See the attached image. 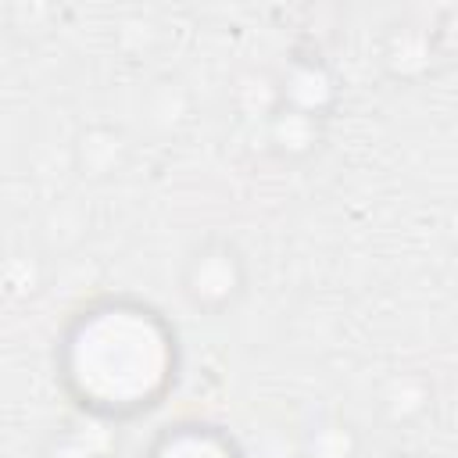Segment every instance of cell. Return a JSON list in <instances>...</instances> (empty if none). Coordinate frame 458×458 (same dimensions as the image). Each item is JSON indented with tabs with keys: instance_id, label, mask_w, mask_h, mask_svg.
I'll return each mask as SVG.
<instances>
[{
	"instance_id": "3957f363",
	"label": "cell",
	"mask_w": 458,
	"mask_h": 458,
	"mask_svg": "<svg viewBox=\"0 0 458 458\" xmlns=\"http://www.w3.org/2000/svg\"><path fill=\"white\" fill-rule=\"evenodd\" d=\"M147 458H243L240 444L208 422H179L154 437Z\"/></svg>"
},
{
	"instance_id": "7a4b0ae2",
	"label": "cell",
	"mask_w": 458,
	"mask_h": 458,
	"mask_svg": "<svg viewBox=\"0 0 458 458\" xmlns=\"http://www.w3.org/2000/svg\"><path fill=\"white\" fill-rule=\"evenodd\" d=\"M182 290L193 308L222 315L247 290V261L233 240L211 236L190 250L182 265Z\"/></svg>"
},
{
	"instance_id": "5b68a950",
	"label": "cell",
	"mask_w": 458,
	"mask_h": 458,
	"mask_svg": "<svg viewBox=\"0 0 458 458\" xmlns=\"http://www.w3.org/2000/svg\"><path fill=\"white\" fill-rule=\"evenodd\" d=\"M107 419H93V426H64L57 429L39 458H107L111 437L104 429Z\"/></svg>"
},
{
	"instance_id": "277c9868",
	"label": "cell",
	"mask_w": 458,
	"mask_h": 458,
	"mask_svg": "<svg viewBox=\"0 0 458 458\" xmlns=\"http://www.w3.org/2000/svg\"><path fill=\"white\" fill-rule=\"evenodd\" d=\"M333 97H336V82L318 61H297L279 86V107H290L308 118H322Z\"/></svg>"
},
{
	"instance_id": "ba28073f",
	"label": "cell",
	"mask_w": 458,
	"mask_h": 458,
	"mask_svg": "<svg viewBox=\"0 0 458 458\" xmlns=\"http://www.w3.org/2000/svg\"><path fill=\"white\" fill-rule=\"evenodd\" d=\"M390 458H415V454H390Z\"/></svg>"
},
{
	"instance_id": "8992f818",
	"label": "cell",
	"mask_w": 458,
	"mask_h": 458,
	"mask_svg": "<svg viewBox=\"0 0 458 458\" xmlns=\"http://www.w3.org/2000/svg\"><path fill=\"white\" fill-rule=\"evenodd\" d=\"M268 136L279 154H308L318 140V118L297 114L290 107H276V114L268 122Z\"/></svg>"
},
{
	"instance_id": "52a82bcc",
	"label": "cell",
	"mask_w": 458,
	"mask_h": 458,
	"mask_svg": "<svg viewBox=\"0 0 458 458\" xmlns=\"http://www.w3.org/2000/svg\"><path fill=\"white\" fill-rule=\"evenodd\" d=\"M358 437L340 419H318L304 433V458H354Z\"/></svg>"
},
{
	"instance_id": "6da1fadb",
	"label": "cell",
	"mask_w": 458,
	"mask_h": 458,
	"mask_svg": "<svg viewBox=\"0 0 458 458\" xmlns=\"http://www.w3.org/2000/svg\"><path fill=\"white\" fill-rule=\"evenodd\" d=\"M64 390L93 419H129L154 408L175 383V329L143 301L107 297L72 318L57 347Z\"/></svg>"
}]
</instances>
